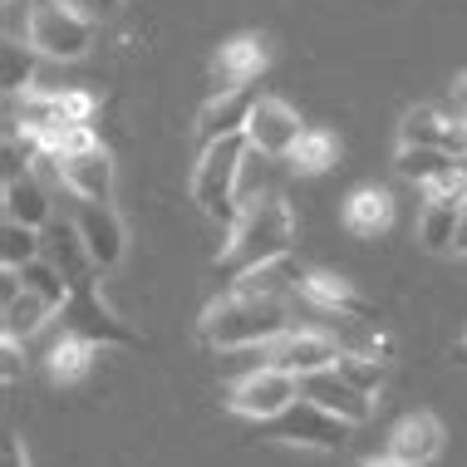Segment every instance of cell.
<instances>
[{"label": "cell", "mask_w": 467, "mask_h": 467, "mask_svg": "<svg viewBox=\"0 0 467 467\" xmlns=\"http://www.w3.org/2000/svg\"><path fill=\"white\" fill-rule=\"evenodd\" d=\"M202 339L222 355L232 349H266L271 339L290 330V315L281 296H246V290H226L222 300H212L202 310Z\"/></svg>", "instance_id": "6da1fadb"}, {"label": "cell", "mask_w": 467, "mask_h": 467, "mask_svg": "<svg viewBox=\"0 0 467 467\" xmlns=\"http://www.w3.org/2000/svg\"><path fill=\"white\" fill-rule=\"evenodd\" d=\"M290 242H296V217H290L281 192H261L242 207V217L232 226V242L217 256V271L242 275L251 266H266L275 256H290Z\"/></svg>", "instance_id": "7a4b0ae2"}, {"label": "cell", "mask_w": 467, "mask_h": 467, "mask_svg": "<svg viewBox=\"0 0 467 467\" xmlns=\"http://www.w3.org/2000/svg\"><path fill=\"white\" fill-rule=\"evenodd\" d=\"M251 153H256V148H251L246 133H226V138H217V143L202 148V162L192 172V202L212 222L236 226V217H242L236 182H242V168H246Z\"/></svg>", "instance_id": "3957f363"}, {"label": "cell", "mask_w": 467, "mask_h": 467, "mask_svg": "<svg viewBox=\"0 0 467 467\" xmlns=\"http://www.w3.org/2000/svg\"><path fill=\"white\" fill-rule=\"evenodd\" d=\"M25 40H30V49L45 59H79L84 49L94 45V16L79 5H69V0H40V5L30 10Z\"/></svg>", "instance_id": "277c9868"}, {"label": "cell", "mask_w": 467, "mask_h": 467, "mask_svg": "<svg viewBox=\"0 0 467 467\" xmlns=\"http://www.w3.org/2000/svg\"><path fill=\"white\" fill-rule=\"evenodd\" d=\"M296 399H300V379L275 369V364H261L256 374L236 379V384L226 389V409L242 413V419H256V423H271L275 413H285Z\"/></svg>", "instance_id": "5b68a950"}, {"label": "cell", "mask_w": 467, "mask_h": 467, "mask_svg": "<svg viewBox=\"0 0 467 467\" xmlns=\"http://www.w3.org/2000/svg\"><path fill=\"white\" fill-rule=\"evenodd\" d=\"M271 438L275 443H290V448H320V452H339L349 443V423L335 419L330 409L310 399H296L285 413L271 419Z\"/></svg>", "instance_id": "8992f818"}, {"label": "cell", "mask_w": 467, "mask_h": 467, "mask_svg": "<svg viewBox=\"0 0 467 467\" xmlns=\"http://www.w3.org/2000/svg\"><path fill=\"white\" fill-rule=\"evenodd\" d=\"M59 315H65V330L94 339L99 349H138V345H143V339H138L129 325H123L119 315L104 306L99 285H79V290L69 296V306L59 310Z\"/></svg>", "instance_id": "52a82bcc"}, {"label": "cell", "mask_w": 467, "mask_h": 467, "mask_svg": "<svg viewBox=\"0 0 467 467\" xmlns=\"http://www.w3.org/2000/svg\"><path fill=\"white\" fill-rule=\"evenodd\" d=\"M306 133V123H300V113L285 104V99H256V109H251V123H246V138L256 153L266 158H290V148H296V138Z\"/></svg>", "instance_id": "ba28073f"}, {"label": "cell", "mask_w": 467, "mask_h": 467, "mask_svg": "<svg viewBox=\"0 0 467 467\" xmlns=\"http://www.w3.org/2000/svg\"><path fill=\"white\" fill-rule=\"evenodd\" d=\"M300 399H310V403H320V409H330L335 419H345L349 428L355 423H364L374 413V394H364V389H355L345 374L335 369H315V374H306L300 379Z\"/></svg>", "instance_id": "9c48e42d"}, {"label": "cell", "mask_w": 467, "mask_h": 467, "mask_svg": "<svg viewBox=\"0 0 467 467\" xmlns=\"http://www.w3.org/2000/svg\"><path fill=\"white\" fill-rule=\"evenodd\" d=\"M339 355H345V349H339L330 335H315V330H300V335L285 330L281 339H271V345H266V364H275V369H285L296 379H306L315 369H330Z\"/></svg>", "instance_id": "30bf717a"}, {"label": "cell", "mask_w": 467, "mask_h": 467, "mask_svg": "<svg viewBox=\"0 0 467 467\" xmlns=\"http://www.w3.org/2000/svg\"><path fill=\"white\" fill-rule=\"evenodd\" d=\"M74 226H79V236H84V246H89L99 271H113L123 261V222H119V212H113L109 202L79 197V217H74Z\"/></svg>", "instance_id": "8fae6325"}, {"label": "cell", "mask_w": 467, "mask_h": 467, "mask_svg": "<svg viewBox=\"0 0 467 467\" xmlns=\"http://www.w3.org/2000/svg\"><path fill=\"white\" fill-rule=\"evenodd\" d=\"M300 296H306L310 306L339 315V320H374V300L359 296L355 281H345V275H335V271H306Z\"/></svg>", "instance_id": "7c38bea8"}, {"label": "cell", "mask_w": 467, "mask_h": 467, "mask_svg": "<svg viewBox=\"0 0 467 467\" xmlns=\"http://www.w3.org/2000/svg\"><path fill=\"white\" fill-rule=\"evenodd\" d=\"M256 99H261V94L251 89V84H242V89H222V94H212L207 104H202V113H197V133H202V143H217V138H226V133H246Z\"/></svg>", "instance_id": "4fadbf2b"}, {"label": "cell", "mask_w": 467, "mask_h": 467, "mask_svg": "<svg viewBox=\"0 0 467 467\" xmlns=\"http://www.w3.org/2000/svg\"><path fill=\"white\" fill-rule=\"evenodd\" d=\"M59 178H65V187L74 197H89V202H109L113 192V162L104 148H79V153L59 158Z\"/></svg>", "instance_id": "5bb4252c"}, {"label": "cell", "mask_w": 467, "mask_h": 467, "mask_svg": "<svg viewBox=\"0 0 467 467\" xmlns=\"http://www.w3.org/2000/svg\"><path fill=\"white\" fill-rule=\"evenodd\" d=\"M266 69V45L256 40V35H242V40H226L217 49V59H212V89H242L251 84L256 74Z\"/></svg>", "instance_id": "9a60e30c"}, {"label": "cell", "mask_w": 467, "mask_h": 467, "mask_svg": "<svg viewBox=\"0 0 467 467\" xmlns=\"http://www.w3.org/2000/svg\"><path fill=\"white\" fill-rule=\"evenodd\" d=\"M438 448H443V423H438L433 413H409V419L389 433V458H399L409 467L433 462Z\"/></svg>", "instance_id": "2e32d148"}, {"label": "cell", "mask_w": 467, "mask_h": 467, "mask_svg": "<svg viewBox=\"0 0 467 467\" xmlns=\"http://www.w3.org/2000/svg\"><path fill=\"white\" fill-rule=\"evenodd\" d=\"M5 222H20V226H49V217H55V202H49L40 172H20V178L5 182Z\"/></svg>", "instance_id": "e0dca14e"}, {"label": "cell", "mask_w": 467, "mask_h": 467, "mask_svg": "<svg viewBox=\"0 0 467 467\" xmlns=\"http://www.w3.org/2000/svg\"><path fill=\"white\" fill-rule=\"evenodd\" d=\"M49 261H55L59 271H65V281L69 290H79V285H94V256H89V246H84V236H79V226H49Z\"/></svg>", "instance_id": "ac0fdd59"}, {"label": "cell", "mask_w": 467, "mask_h": 467, "mask_svg": "<svg viewBox=\"0 0 467 467\" xmlns=\"http://www.w3.org/2000/svg\"><path fill=\"white\" fill-rule=\"evenodd\" d=\"M389 222H394V197H389L384 187H359V192H349L345 226L355 236H379V232H389Z\"/></svg>", "instance_id": "d6986e66"}, {"label": "cell", "mask_w": 467, "mask_h": 467, "mask_svg": "<svg viewBox=\"0 0 467 467\" xmlns=\"http://www.w3.org/2000/svg\"><path fill=\"white\" fill-rule=\"evenodd\" d=\"M49 315H59V306H49L45 296H35V290L20 285V296L0 306V335L5 339H30V335L45 330Z\"/></svg>", "instance_id": "ffe728a7"}, {"label": "cell", "mask_w": 467, "mask_h": 467, "mask_svg": "<svg viewBox=\"0 0 467 467\" xmlns=\"http://www.w3.org/2000/svg\"><path fill=\"white\" fill-rule=\"evenodd\" d=\"M94 355H99L94 339L65 330V339L49 349V379H55V384H79V379L94 369Z\"/></svg>", "instance_id": "44dd1931"}, {"label": "cell", "mask_w": 467, "mask_h": 467, "mask_svg": "<svg viewBox=\"0 0 467 467\" xmlns=\"http://www.w3.org/2000/svg\"><path fill=\"white\" fill-rule=\"evenodd\" d=\"M300 281H306V271H300L290 256H275V261H266V266L242 271V275L232 281V290H246V296H281L285 285L300 290Z\"/></svg>", "instance_id": "7402d4cb"}, {"label": "cell", "mask_w": 467, "mask_h": 467, "mask_svg": "<svg viewBox=\"0 0 467 467\" xmlns=\"http://www.w3.org/2000/svg\"><path fill=\"white\" fill-rule=\"evenodd\" d=\"M458 212H462V202H433L428 197L423 202V212H419V242L428 251H452V236H458Z\"/></svg>", "instance_id": "603a6c76"}, {"label": "cell", "mask_w": 467, "mask_h": 467, "mask_svg": "<svg viewBox=\"0 0 467 467\" xmlns=\"http://www.w3.org/2000/svg\"><path fill=\"white\" fill-rule=\"evenodd\" d=\"M452 158L448 148H423V143H399V158H394V168H399V178H409V182H433L443 168H452Z\"/></svg>", "instance_id": "cb8c5ba5"}, {"label": "cell", "mask_w": 467, "mask_h": 467, "mask_svg": "<svg viewBox=\"0 0 467 467\" xmlns=\"http://www.w3.org/2000/svg\"><path fill=\"white\" fill-rule=\"evenodd\" d=\"M339 158V138L330 129H306L290 148V168L296 172H325Z\"/></svg>", "instance_id": "d4e9b609"}, {"label": "cell", "mask_w": 467, "mask_h": 467, "mask_svg": "<svg viewBox=\"0 0 467 467\" xmlns=\"http://www.w3.org/2000/svg\"><path fill=\"white\" fill-rule=\"evenodd\" d=\"M20 285H25V290H35V296H45L49 306H59V310H65V306H69V296H74L69 281H65V271H59L49 256H35L30 266H20Z\"/></svg>", "instance_id": "484cf974"}, {"label": "cell", "mask_w": 467, "mask_h": 467, "mask_svg": "<svg viewBox=\"0 0 467 467\" xmlns=\"http://www.w3.org/2000/svg\"><path fill=\"white\" fill-rule=\"evenodd\" d=\"M448 113L443 109H409L403 113V123H399V143H423V148H443V138H448Z\"/></svg>", "instance_id": "4316f807"}, {"label": "cell", "mask_w": 467, "mask_h": 467, "mask_svg": "<svg viewBox=\"0 0 467 467\" xmlns=\"http://www.w3.org/2000/svg\"><path fill=\"white\" fill-rule=\"evenodd\" d=\"M40 256V226H20V222H5L0 232V266L5 271H20Z\"/></svg>", "instance_id": "83f0119b"}, {"label": "cell", "mask_w": 467, "mask_h": 467, "mask_svg": "<svg viewBox=\"0 0 467 467\" xmlns=\"http://www.w3.org/2000/svg\"><path fill=\"white\" fill-rule=\"evenodd\" d=\"M335 369L355 389H364V394H379V389H384V359L379 355H339Z\"/></svg>", "instance_id": "f1b7e54d"}, {"label": "cell", "mask_w": 467, "mask_h": 467, "mask_svg": "<svg viewBox=\"0 0 467 467\" xmlns=\"http://www.w3.org/2000/svg\"><path fill=\"white\" fill-rule=\"evenodd\" d=\"M30 84H35V59H30V49H25L20 40H5V99L30 94Z\"/></svg>", "instance_id": "f546056e"}, {"label": "cell", "mask_w": 467, "mask_h": 467, "mask_svg": "<svg viewBox=\"0 0 467 467\" xmlns=\"http://www.w3.org/2000/svg\"><path fill=\"white\" fill-rule=\"evenodd\" d=\"M423 192L433 202H467V172L452 162V168H443L433 182H423Z\"/></svg>", "instance_id": "4dcf8cb0"}, {"label": "cell", "mask_w": 467, "mask_h": 467, "mask_svg": "<svg viewBox=\"0 0 467 467\" xmlns=\"http://www.w3.org/2000/svg\"><path fill=\"white\" fill-rule=\"evenodd\" d=\"M55 99H59V113H65L69 123H89L94 109H99V99L84 94V89H65V94H55Z\"/></svg>", "instance_id": "1f68e13d"}, {"label": "cell", "mask_w": 467, "mask_h": 467, "mask_svg": "<svg viewBox=\"0 0 467 467\" xmlns=\"http://www.w3.org/2000/svg\"><path fill=\"white\" fill-rule=\"evenodd\" d=\"M0 374H5V384H20V369H25V355H20V339H5L0 335Z\"/></svg>", "instance_id": "d6a6232c"}, {"label": "cell", "mask_w": 467, "mask_h": 467, "mask_svg": "<svg viewBox=\"0 0 467 467\" xmlns=\"http://www.w3.org/2000/svg\"><path fill=\"white\" fill-rule=\"evenodd\" d=\"M0 467H25V448H20V438H5V443H0Z\"/></svg>", "instance_id": "836d02e7"}, {"label": "cell", "mask_w": 467, "mask_h": 467, "mask_svg": "<svg viewBox=\"0 0 467 467\" xmlns=\"http://www.w3.org/2000/svg\"><path fill=\"white\" fill-rule=\"evenodd\" d=\"M452 113L467 119V74H458V84H452Z\"/></svg>", "instance_id": "e575fe53"}, {"label": "cell", "mask_w": 467, "mask_h": 467, "mask_svg": "<svg viewBox=\"0 0 467 467\" xmlns=\"http://www.w3.org/2000/svg\"><path fill=\"white\" fill-rule=\"evenodd\" d=\"M452 251L467 256V202H462V212H458V236H452Z\"/></svg>", "instance_id": "d590c367"}, {"label": "cell", "mask_w": 467, "mask_h": 467, "mask_svg": "<svg viewBox=\"0 0 467 467\" xmlns=\"http://www.w3.org/2000/svg\"><path fill=\"white\" fill-rule=\"evenodd\" d=\"M374 355H379V359L394 355V335H374Z\"/></svg>", "instance_id": "8d00e7d4"}, {"label": "cell", "mask_w": 467, "mask_h": 467, "mask_svg": "<svg viewBox=\"0 0 467 467\" xmlns=\"http://www.w3.org/2000/svg\"><path fill=\"white\" fill-rule=\"evenodd\" d=\"M364 467H409V462H399V458H389V452H384V458H374V462H364Z\"/></svg>", "instance_id": "74e56055"}, {"label": "cell", "mask_w": 467, "mask_h": 467, "mask_svg": "<svg viewBox=\"0 0 467 467\" xmlns=\"http://www.w3.org/2000/svg\"><path fill=\"white\" fill-rule=\"evenodd\" d=\"M69 5H79V10H89V16H99V0H69Z\"/></svg>", "instance_id": "f35d334b"}, {"label": "cell", "mask_w": 467, "mask_h": 467, "mask_svg": "<svg viewBox=\"0 0 467 467\" xmlns=\"http://www.w3.org/2000/svg\"><path fill=\"white\" fill-rule=\"evenodd\" d=\"M123 0H99V16H109V10H119Z\"/></svg>", "instance_id": "ab89813d"}]
</instances>
